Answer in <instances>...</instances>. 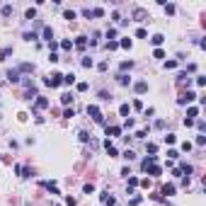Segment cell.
<instances>
[{
  "mask_svg": "<svg viewBox=\"0 0 206 206\" xmlns=\"http://www.w3.org/2000/svg\"><path fill=\"white\" fill-rule=\"evenodd\" d=\"M87 114H90L97 124H104V116H102V112H100V107H97V104H87Z\"/></svg>",
  "mask_w": 206,
  "mask_h": 206,
  "instance_id": "cell-2",
  "label": "cell"
},
{
  "mask_svg": "<svg viewBox=\"0 0 206 206\" xmlns=\"http://www.w3.org/2000/svg\"><path fill=\"white\" fill-rule=\"evenodd\" d=\"M63 17L66 20H75V10H63Z\"/></svg>",
  "mask_w": 206,
  "mask_h": 206,
  "instance_id": "cell-32",
  "label": "cell"
},
{
  "mask_svg": "<svg viewBox=\"0 0 206 206\" xmlns=\"http://www.w3.org/2000/svg\"><path fill=\"white\" fill-rule=\"evenodd\" d=\"M134 68V61H121V73H124V70H131Z\"/></svg>",
  "mask_w": 206,
  "mask_h": 206,
  "instance_id": "cell-27",
  "label": "cell"
},
{
  "mask_svg": "<svg viewBox=\"0 0 206 206\" xmlns=\"http://www.w3.org/2000/svg\"><path fill=\"white\" fill-rule=\"evenodd\" d=\"M63 116H66V119H70V116H75V112H73V109H66V112H63Z\"/></svg>",
  "mask_w": 206,
  "mask_h": 206,
  "instance_id": "cell-54",
  "label": "cell"
},
{
  "mask_svg": "<svg viewBox=\"0 0 206 206\" xmlns=\"http://www.w3.org/2000/svg\"><path fill=\"white\" fill-rule=\"evenodd\" d=\"M138 182H141L138 177H134V175H129V189H131V192H134V189L138 187Z\"/></svg>",
  "mask_w": 206,
  "mask_h": 206,
  "instance_id": "cell-19",
  "label": "cell"
},
{
  "mask_svg": "<svg viewBox=\"0 0 206 206\" xmlns=\"http://www.w3.org/2000/svg\"><path fill=\"white\" fill-rule=\"evenodd\" d=\"M78 136H80V141H83V143H87V141H90V134H87V131H80Z\"/></svg>",
  "mask_w": 206,
  "mask_h": 206,
  "instance_id": "cell-38",
  "label": "cell"
},
{
  "mask_svg": "<svg viewBox=\"0 0 206 206\" xmlns=\"http://www.w3.org/2000/svg\"><path fill=\"white\" fill-rule=\"evenodd\" d=\"M167 158H170V160H177V158H179V153H177L175 148H170V150H167Z\"/></svg>",
  "mask_w": 206,
  "mask_h": 206,
  "instance_id": "cell-34",
  "label": "cell"
},
{
  "mask_svg": "<svg viewBox=\"0 0 206 206\" xmlns=\"http://www.w3.org/2000/svg\"><path fill=\"white\" fill-rule=\"evenodd\" d=\"M175 141H177V136H175V134H167V136H165V143H167V145H172Z\"/></svg>",
  "mask_w": 206,
  "mask_h": 206,
  "instance_id": "cell-36",
  "label": "cell"
},
{
  "mask_svg": "<svg viewBox=\"0 0 206 206\" xmlns=\"http://www.w3.org/2000/svg\"><path fill=\"white\" fill-rule=\"evenodd\" d=\"M119 114L129 119V114H131V107H129V104H121V107H119Z\"/></svg>",
  "mask_w": 206,
  "mask_h": 206,
  "instance_id": "cell-21",
  "label": "cell"
},
{
  "mask_svg": "<svg viewBox=\"0 0 206 206\" xmlns=\"http://www.w3.org/2000/svg\"><path fill=\"white\" fill-rule=\"evenodd\" d=\"M197 129H199V131L204 134V131H206V124H204V121H197Z\"/></svg>",
  "mask_w": 206,
  "mask_h": 206,
  "instance_id": "cell-53",
  "label": "cell"
},
{
  "mask_svg": "<svg viewBox=\"0 0 206 206\" xmlns=\"http://www.w3.org/2000/svg\"><path fill=\"white\" fill-rule=\"evenodd\" d=\"M138 204H141V197H134V199L129 201V206H138Z\"/></svg>",
  "mask_w": 206,
  "mask_h": 206,
  "instance_id": "cell-52",
  "label": "cell"
},
{
  "mask_svg": "<svg viewBox=\"0 0 206 206\" xmlns=\"http://www.w3.org/2000/svg\"><path fill=\"white\" fill-rule=\"evenodd\" d=\"M92 17H104V10L102 7H95V10H92Z\"/></svg>",
  "mask_w": 206,
  "mask_h": 206,
  "instance_id": "cell-37",
  "label": "cell"
},
{
  "mask_svg": "<svg viewBox=\"0 0 206 206\" xmlns=\"http://www.w3.org/2000/svg\"><path fill=\"white\" fill-rule=\"evenodd\" d=\"M75 46H78V49L83 51V49L87 46V36H78V39H75Z\"/></svg>",
  "mask_w": 206,
  "mask_h": 206,
  "instance_id": "cell-17",
  "label": "cell"
},
{
  "mask_svg": "<svg viewBox=\"0 0 206 206\" xmlns=\"http://www.w3.org/2000/svg\"><path fill=\"white\" fill-rule=\"evenodd\" d=\"M116 83H119V85H124V87H126V85H131V78H129V75H126V73H119V75H116Z\"/></svg>",
  "mask_w": 206,
  "mask_h": 206,
  "instance_id": "cell-8",
  "label": "cell"
},
{
  "mask_svg": "<svg viewBox=\"0 0 206 206\" xmlns=\"http://www.w3.org/2000/svg\"><path fill=\"white\" fill-rule=\"evenodd\" d=\"M44 189H46V192H51V194H58V187H56V182H44Z\"/></svg>",
  "mask_w": 206,
  "mask_h": 206,
  "instance_id": "cell-11",
  "label": "cell"
},
{
  "mask_svg": "<svg viewBox=\"0 0 206 206\" xmlns=\"http://www.w3.org/2000/svg\"><path fill=\"white\" fill-rule=\"evenodd\" d=\"M46 107H49V100L39 95V97H36V102H34V112H39V109H46Z\"/></svg>",
  "mask_w": 206,
  "mask_h": 206,
  "instance_id": "cell-4",
  "label": "cell"
},
{
  "mask_svg": "<svg viewBox=\"0 0 206 206\" xmlns=\"http://www.w3.org/2000/svg\"><path fill=\"white\" fill-rule=\"evenodd\" d=\"M165 68H167V70L177 68V61H165Z\"/></svg>",
  "mask_w": 206,
  "mask_h": 206,
  "instance_id": "cell-44",
  "label": "cell"
},
{
  "mask_svg": "<svg viewBox=\"0 0 206 206\" xmlns=\"http://www.w3.org/2000/svg\"><path fill=\"white\" fill-rule=\"evenodd\" d=\"M41 34H44V39H46L49 44L53 41V29H51V27H44V32H41Z\"/></svg>",
  "mask_w": 206,
  "mask_h": 206,
  "instance_id": "cell-12",
  "label": "cell"
},
{
  "mask_svg": "<svg viewBox=\"0 0 206 206\" xmlns=\"http://www.w3.org/2000/svg\"><path fill=\"white\" fill-rule=\"evenodd\" d=\"M197 100V92H192V90H187V92H182L179 97H177V104H189Z\"/></svg>",
  "mask_w": 206,
  "mask_h": 206,
  "instance_id": "cell-3",
  "label": "cell"
},
{
  "mask_svg": "<svg viewBox=\"0 0 206 206\" xmlns=\"http://www.w3.org/2000/svg\"><path fill=\"white\" fill-rule=\"evenodd\" d=\"M177 170H179V172H187V175H192V172H194V167H192L189 163H179V167H177Z\"/></svg>",
  "mask_w": 206,
  "mask_h": 206,
  "instance_id": "cell-15",
  "label": "cell"
},
{
  "mask_svg": "<svg viewBox=\"0 0 206 206\" xmlns=\"http://www.w3.org/2000/svg\"><path fill=\"white\" fill-rule=\"evenodd\" d=\"M148 175H153V177H158V175H163V167H160V165H148Z\"/></svg>",
  "mask_w": 206,
  "mask_h": 206,
  "instance_id": "cell-10",
  "label": "cell"
},
{
  "mask_svg": "<svg viewBox=\"0 0 206 206\" xmlns=\"http://www.w3.org/2000/svg\"><path fill=\"white\" fill-rule=\"evenodd\" d=\"M83 192H85V194H92V192H95V187H92V184H85V187H83Z\"/></svg>",
  "mask_w": 206,
  "mask_h": 206,
  "instance_id": "cell-49",
  "label": "cell"
},
{
  "mask_svg": "<svg viewBox=\"0 0 206 206\" xmlns=\"http://www.w3.org/2000/svg\"><path fill=\"white\" fill-rule=\"evenodd\" d=\"M104 148H107V155H109V158H116V155H119V150L112 145V141H104Z\"/></svg>",
  "mask_w": 206,
  "mask_h": 206,
  "instance_id": "cell-6",
  "label": "cell"
},
{
  "mask_svg": "<svg viewBox=\"0 0 206 206\" xmlns=\"http://www.w3.org/2000/svg\"><path fill=\"white\" fill-rule=\"evenodd\" d=\"M34 39H39L36 32H24V41H34Z\"/></svg>",
  "mask_w": 206,
  "mask_h": 206,
  "instance_id": "cell-28",
  "label": "cell"
},
{
  "mask_svg": "<svg viewBox=\"0 0 206 206\" xmlns=\"http://www.w3.org/2000/svg\"><path fill=\"white\" fill-rule=\"evenodd\" d=\"M61 102H63V104H70V102H73V95H70V92L61 95Z\"/></svg>",
  "mask_w": 206,
  "mask_h": 206,
  "instance_id": "cell-29",
  "label": "cell"
},
{
  "mask_svg": "<svg viewBox=\"0 0 206 206\" xmlns=\"http://www.w3.org/2000/svg\"><path fill=\"white\" fill-rule=\"evenodd\" d=\"M100 100H102V102H109V100H112V95H109V92H104V90H102V92H100Z\"/></svg>",
  "mask_w": 206,
  "mask_h": 206,
  "instance_id": "cell-40",
  "label": "cell"
},
{
  "mask_svg": "<svg viewBox=\"0 0 206 206\" xmlns=\"http://www.w3.org/2000/svg\"><path fill=\"white\" fill-rule=\"evenodd\" d=\"M119 46H121V49H131V39H129V36H124V39L119 41Z\"/></svg>",
  "mask_w": 206,
  "mask_h": 206,
  "instance_id": "cell-24",
  "label": "cell"
},
{
  "mask_svg": "<svg viewBox=\"0 0 206 206\" xmlns=\"http://www.w3.org/2000/svg\"><path fill=\"white\" fill-rule=\"evenodd\" d=\"M197 85H199V87H204V85H206V78H204V75H199V78H197Z\"/></svg>",
  "mask_w": 206,
  "mask_h": 206,
  "instance_id": "cell-50",
  "label": "cell"
},
{
  "mask_svg": "<svg viewBox=\"0 0 206 206\" xmlns=\"http://www.w3.org/2000/svg\"><path fill=\"white\" fill-rule=\"evenodd\" d=\"M145 17H148V15H145V10H143V7H136V10H134V20H136V22H143Z\"/></svg>",
  "mask_w": 206,
  "mask_h": 206,
  "instance_id": "cell-7",
  "label": "cell"
},
{
  "mask_svg": "<svg viewBox=\"0 0 206 206\" xmlns=\"http://www.w3.org/2000/svg\"><path fill=\"white\" fill-rule=\"evenodd\" d=\"M17 70H20V73H34V63H22Z\"/></svg>",
  "mask_w": 206,
  "mask_h": 206,
  "instance_id": "cell-16",
  "label": "cell"
},
{
  "mask_svg": "<svg viewBox=\"0 0 206 206\" xmlns=\"http://www.w3.org/2000/svg\"><path fill=\"white\" fill-rule=\"evenodd\" d=\"M10 53H12V49H2V51H0V61H5Z\"/></svg>",
  "mask_w": 206,
  "mask_h": 206,
  "instance_id": "cell-35",
  "label": "cell"
},
{
  "mask_svg": "<svg viewBox=\"0 0 206 206\" xmlns=\"http://www.w3.org/2000/svg\"><path fill=\"white\" fill-rule=\"evenodd\" d=\"M80 63H83V68H92V66H95V63H92V58H90V56H85V58H83V61H80Z\"/></svg>",
  "mask_w": 206,
  "mask_h": 206,
  "instance_id": "cell-25",
  "label": "cell"
},
{
  "mask_svg": "<svg viewBox=\"0 0 206 206\" xmlns=\"http://www.w3.org/2000/svg\"><path fill=\"white\" fill-rule=\"evenodd\" d=\"M66 204H68V206H75V199H73V197H68V199H66Z\"/></svg>",
  "mask_w": 206,
  "mask_h": 206,
  "instance_id": "cell-56",
  "label": "cell"
},
{
  "mask_svg": "<svg viewBox=\"0 0 206 206\" xmlns=\"http://www.w3.org/2000/svg\"><path fill=\"white\" fill-rule=\"evenodd\" d=\"M175 189H177L175 184H165V187H163V194H165V197H175Z\"/></svg>",
  "mask_w": 206,
  "mask_h": 206,
  "instance_id": "cell-14",
  "label": "cell"
},
{
  "mask_svg": "<svg viewBox=\"0 0 206 206\" xmlns=\"http://www.w3.org/2000/svg\"><path fill=\"white\" fill-rule=\"evenodd\" d=\"M194 116H199V107H189V109H187V119L194 121Z\"/></svg>",
  "mask_w": 206,
  "mask_h": 206,
  "instance_id": "cell-18",
  "label": "cell"
},
{
  "mask_svg": "<svg viewBox=\"0 0 206 206\" xmlns=\"http://www.w3.org/2000/svg\"><path fill=\"white\" fill-rule=\"evenodd\" d=\"M150 41H153L155 46H160V44L165 41V36H163V34H153V36H150Z\"/></svg>",
  "mask_w": 206,
  "mask_h": 206,
  "instance_id": "cell-22",
  "label": "cell"
},
{
  "mask_svg": "<svg viewBox=\"0 0 206 206\" xmlns=\"http://www.w3.org/2000/svg\"><path fill=\"white\" fill-rule=\"evenodd\" d=\"M134 90H136L138 95H143V92H145V90H148V83H145V80H138L136 85H134Z\"/></svg>",
  "mask_w": 206,
  "mask_h": 206,
  "instance_id": "cell-9",
  "label": "cell"
},
{
  "mask_svg": "<svg viewBox=\"0 0 206 206\" xmlns=\"http://www.w3.org/2000/svg\"><path fill=\"white\" fill-rule=\"evenodd\" d=\"M136 36H138V39H145V36H148V32H145V29H136Z\"/></svg>",
  "mask_w": 206,
  "mask_h": 206,
  "instance_id": "cell-45",
  "label": "cell"
},
{
  "mask_svg": "<svg viewBox=\"0 0 206 206\" xmlns=\"http://www.w3.org/2000/svg\"><path fill=\"white\" fill-rule=\"evenodd\" d=\"M114 36H116V29H114V27H109V29H107V39H109V41H114Z\"/></svg>",
  "mask_w": 206,
  "mask_h": 206,
  "instance_id": "cell-33",
  "label": "cell"
},
{
  "mask_svg": "<svg viewBox=\"0 0 206 206\" xmlns=\"http://www.w3.org/2000/svg\"><path fill=\"white\" fill-rule=\"evenodd\" d=\"M204 143H206V136H197V145H199V148H201Z\"/></svg>",
  "mask_w": 206,
  "mask_h": 206,
  "instance_id": "cell-51",
  "label": "cell"
},
{
  "mask_svg": "<svg viewBox=\"0 0 206 206\" xmlns=\"http://www.w3.org/2000/svg\"><path fill=\"white\" fill-rule=\"evenodd\" d=\"M163 7H165V12H167V15H175V5H172V2H170V5H167V2H165V5H163Z\"/></svg>",
  "mask_w": 206,
  "mask_h": 206,
  "instance_id": "cell-39",
  "label": "cell"
},
{
  "mask_svg": "<svg viewBox=\"0 0 206 206\" xmlns=\"http://www.w3.org/2000/svg\"><path fill=\"white\" fill-rule=\"evenodd\" d=\"M61 80H63L61 73H51V75L44 78V85H49V87H61Z\"/></svg>",
  "mask_w": 206,
  "mask_h": 206,
  "instance_id": "cell-1",
  "label": "cell"
},
{
  "mask_svg": "<svg viewBox=\"0 0 206 206\" xmlns=\"http://www.w3.org/2000/svg\"><path fill=\"white\" fill-rule=\"evenodd\" d=\"M58 46H61V49H66V51H70V49H73V41H68V39H63V41H61Z\"/></svg>",
  "mask_w": 206,
  "mask_h": 206,
  "instance_id": "cell-26",
  "label": "cell"
},
{
  "mask_svg": "<svg viewBox=\"0 0 206 206\" xmlns=\"http://www.w3.org/2000/svg\"><path fill=\"white\" fill-rule=\"evenodd\" d=\"M148 153L155 155V153H158V145H155V143H148Z\"/></svg>",
  "mask_w": 206,
  "mask_h": 206,
  "instance_id": "cell-42",
  "label": "cell"
},
{
  "mask_svg": "<svg viewBox=\"0 0 206 206\" xmlns=\"http://www.w3.org/2000/svg\"><path fill=\"white\" fill-rule=\"evenodd\" d=\"M124 158H126V160H134V158H136V153H134V150H126V153H124Z\"/></svg>",
  "mask_w": 206,
  "mask_h": 206,
  "instance_id": "cell-48",
  "label": "cell"
},
{
  "mask_svg": "<svg viewBox=\"0 0 206 206\" xmlns=\"http://www.w3.org/2000/svg\"><path fill=\"white\" fill-rule=\"evenodd\" d=\"M0 12H2V17H10V15L15 12V7H12V5H2V10H0Z\"/></svg>",
  "mask_w": 206,
  "mask_h": 206,
  "instance_id": "cell-20",
  "label": "cell"
},
{
  "mask_svg": "<svg viewBox=\"0 0 206 206\" xmlns=\"http://www.w3.org/2000/svg\"><path fill=\"white\" fill-rule=\"evenodd\" d=\"M75 83V73H68V75H63V80H61V85H73Z\"/></svg>",
  "mask_w": 206,
  "mask_h": 206,
  "instance_id": "cell-13",
  "label": "cell"
},
{
  "mask_svg": "<svg viewBox=\"0 0 206 206\" xmlns=\"http://www.w3.org/2000/svg\"><path fill=\"white\" fill-rule=\"evenodd\" d=\"M87 87H90V85H87V83H78V92H85V90H87Z\"/></svg>",
  "mask_w": 206,
  "mask_h": 206,
  "instance_id": "cell-47",
  "label": "cell"
},
{
  "mask_svg": "<svg viewBox=\"0 0 206 206\" xmlns=\"http://www.w3.org/2000/svg\"><path fill=\"white\" fill-rule=\"evenodd\" d=\"M107 134H112V136H119V134H121V126H107Z\"/></svg>",
  "mask_w": 206,
  "mask_h": 206,
  "instance_id": "cell-23",
  "label": "cell"
},
{
  "mask_svg": "<svg viewBox=\"0 0 206 206\" xmlns=\"http://www.w3.org/2000/svg\"><path fill=\"white\" fill-rule=\"evenodd\" d=\"M153 56H155V58H165V51H163V49H155Z\"/></svg>",
  "mask_w": 206,
  "mask_h": 206,
  "instance_id": "cell-41",
  "label": "cell"
},
{
  "mask_svg": "<svg viewBox=\"0 0 206 206\" xmlns=\"http://www.w3.org/2000/svg\"><path fill=\"white\" fill-rule=\"evenodd\" d=\"M179 148H182V150H184V153H189V150H192V143H189V141H184V143H182V145H179Z\"/></svg>",
  "mask_w": 206,
  "mask_h": 206,
  "instance_id": "cell-43",
  "label": "cell"
},
{
  "mask_svg": "<svg viewBox=\"0 0 206 206\" xmlns=\"http://www.w3.org/2000/svg\"><path fill=\"white\" fill-rule=\"evenodd\" d=\"M107 66H109V63H107V61H102V63L97 66V70H102V73H104V70H107Z\"/></svg>",
  "mask_w": 206,
  "mask_h": 206,
  "instance_id": "cell-55",
  "label": "cell"
},
{
  "mask_svg": "<svg viewBox=\"0 0 206 206\" xmlns=\"http://www.w3.org/2000/svg\"><path fill=\"white\" fill-rule=\"evenodd\" d=\"M49 61H51V63H58L61 58H58V53H49Z\"/></svg>",
  "mask_w": 206,
  "mask_h": 206,
  "instance_id": "cell-46",
  "label": "cell"
},
{
  "mask_svg": "<svg viewBox=\"0 0 206 206\" xmlns=\"http://www.w3.org/2000/svg\"><path fill=\"white\" fill-rule=\"evenodd\" d=\"M119 49V41H107V51H116Z\"/></svg>",
  "mask_w": 206,
  "mask_h": 206,
  "instance_id": "cell-30",
  "label": "cell"
},
{
  "mask_svg": "<svg viewBox=\"0 0 206 206\" xmlns=\"http://www.w3.org/2000/svg\"><path fill=\"white\" fill-rule=\"evenodd\" d=\"M24 17H27V20H34V17H36V10H34V7H29V10L24 12Z\"/></svg>",
  "mask_w": 206,
  "mask_h": 206,
  "instance_id": "cell-31",
  "label": "cell"
},
{
  "mask_svg": "<svg viewBox=\"0 0 206 206\" xmlns=\"http://www.w3.org/2000/svg\"><path fill=\"white\" fill-rule=\"evenodd\" d=\"M5 78H7V83H20V70H17V68L7 70V75H5Z\"/></svg>",
  "mask_w": 206,
  "mask_h": 206,
  "instance_id": "cell-5",
  "label": "cell"
}]
</instances>
